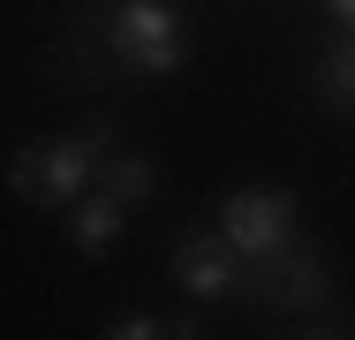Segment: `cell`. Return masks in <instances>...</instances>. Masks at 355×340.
Returning <instances> with one entry per match:
<instances>
[{"instance_id":"8","label":"cell","mask_w":355,"mask_h":340,"mask_svg":"<svg viewBox=\"0 0 355 340\" xmlns=\"http://www.w3.org/2000/svg\"><path fill=\"white\" fill-rule=\"evenodd\" d=\"M325 91L355 106V38H348V46H333V61H325Z\"/></svg>"},{"instance_id":"1","label":"cell","mask_w":355,"mask_h":340,"mask_svg":"<svg viewBox=\"0 0 355 340\" xmlns=\"http://www.w3.org/2000/svg\"><path fill=\"white\" fill-rule=\"evenodd\" d=\"M106 46H114V61L137 68V76H174V68L189 61L182 15H174L166 0H121V8L106 15Z\"/></svg>"},{"instance_id":"9","label":"cell","mask_w":355,"mask_h":340,"mask_svg":"<svg viewBox=\"0 0 355 340\" xmlns=\"http://www.w3.org/2000/svg\"><path fill=\"white\" fill-rule=\"evenodd\" d=\"M106 333H114V340H151V333H174V325H159L151 310H129V318H121V325H106Z\"/></svg>"},{"instance_id":"2","label":"cell","mask_w":355,"mask_h":340,"mask_svg":"<svg viewBox=\"0 0 355 340\" xmlns=\"http://www.w3.org/2000/svg\"><path fill=\"white\" fill-rule=\"evenodd\" d=\"M91 159H98V129L61 136V144H46V151H23V159H15V189H23L31 204H46V212H61V204L83 197Z\"/></svg>"},{"instance_id":"6","label":"cell","mask_w":355,"mask_h":340,"mask_svg":"<svg viewBox=\"0 0 355 340\" xmlns=\"http://www.w3.org/2000/svg\"><path fill=\"white\" fill-rule=\"evenodd\" d=\"M272 295H280L287 310H318V303H325V265H318L310 250H287V265H280V280H272Z\"/></svg>"},{"instance_id":"7","label":"cell","mask_w":355,"mask_h":340,"mask_svg":"<svg viewBox=\"0 0 355 340\" xmlns=\"http://www.w3.org/2000/svg\"><path fill=\"white\" fill-rule=\"evenodd\" d=\"M106 189H114V197H129V204H144V197H151V159H137V151H129V159H114V167H106Z\"/></svg>"},{"instance_id":"4","label":"cell","mask_w":355,"mask_h":340,"mask_svg":"<svg viewBox=\"0 0 355 340\" xmlns=\"http://www.w3.org/2000/svg\"><path fill=\"white\" fill-rule=\"evenodd\" d=\"M234 257H242V250H234L227 235H189V242L174 250V280H182L189 295H205V303H212V295H234V287H242V265H234Z\"/></svg>"},{"instance_id":"3","label":"cell","mask_w":355,"mask_h":340,"mask_svg":"<svg viewBox=\"0 0 355 340\" xmlns=\"http://www.w3.org/2000/svg\"><path fill=\"white\" fill-rule=\"evenodd\" d=\"M219 235L242 250V257H287V235H295V197L287 189H234L219 204Z\"/></svg>"},{"instance_id":"5","label":"cell","mask_w":355,"mask_h":340,"mask_svg":"<svg viewBox=\"0 0 355 340\" xmlns=\"http://www.w3.org/2000/svg\"><path fill=\"white\" fill-rule=\"evenodd\" d=\"M121 219H129V197H114V189L76 197V250H106L121 235Z\"/></svg>"},{"instance_id":"10","label":"cell","mask_w":355,"mask_h":340,"mask_svg":"<svg viewBox=\"0 0 355 340\" xmlns=\"http://www.w3.org/2000/svg\"><path fill=\"white\" fill-rule=\"evenodd\" d=\"M333 15H340V23H355V0H333Z\"/></svg>"}]
</instances>
